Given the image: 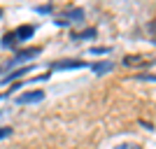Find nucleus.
Wrapping results in <instances>:
<instances>
[{
	"label": "nucleus",
	"mask_w": 156,
	"mask_h": 149,
	"mask_svg": "<svg viewBox=\"0 0 156 149\" xmlns=\"http://www.w3.org/2000/svg\"><path fill=\"white\" fill-rule=\"evenodd\" d=\"M40 54H42V49H40V47H26V49H16L14 59L9 61V63H5V65H2V70H12L14 65H21V63H26V61L37 59Z\"/></svg>",
	"instance_id": "f257e3e1"
},
{
	"label": "nucleus",
	"mask_w": 156,
	"mask_h": 149,
	"mask_svg": "<svg viewBox=\"0 0 156 149\" xmlns=\"http://www.w3.org/2000/svg\"><path fill=\"white\" fill-rule=\"evenodd\" d=\"M51 70H82V68H89V63L84 61H72V59H63V61H56V63H49Z\"/></svg>",
	"instance_id": "f03ea898"
},
{
	"label": "nucleus",
	"mask_w": 156,
	"mask_h": 149,
	"mask_svg": "<svg viewBox=\"0 0 156 149\" xmlns=\"http://www.w3.org/2000/svg\"><path fill=\"white\" fill-rule=\"evenodd\" d=\"M44 91H40V89H35V91H26V93H21V96H16V100L14 103L16 105H30V103H40V100H44Z\"/></svg>",
	"instance_id": "7ed1b4c3"
},
{
	"label": "nucleus",
	"mask_w": 156,
	"mask_h": 149,
	"mask_svg": "<svg viewBox=\"0 0 156 149\" xmlns=\"http://www.w3.org/2000/svg\"><path fill=\"white\" fill-rule=\"evenodd\" d=\"M112 68H114V63H112L110 59H107V61H96V63H91V72H93V75H98V77H100V75H105V72H110Z\"/></svg>",
	"instance_id": "20e7f679"
},
{
	"label": "nucleus",
	"mask_w": 156,
	"mask_h": 149,
	"mask_svg": "<svg viewBox=\"0 0 156 149\" xmlns=\"http://www.w3.org/2000/svg\"><path fill=\"white\" fill-rule=\"evenodd\" d=\"M98 33L96 28H84V30H79V33H70V40H75V42H82V40H93Z\"/></svg>",
	"instance_id": "39448f33"
},
{
	"label": "nucleus",
	"mask_w": 156,
	"mask_h": 149,
	"mask_svg": "<svg viewBox=\"0 0 156 149\" xmlns=\"http://www.w3.org/2000/svg\"><path fill=\"white\" fill-rule=\"evenodd\" d=\"M14 33H16L19 42H26V40H30L33 35H35V26H30V23H28V26H19Z\"/></svg>",
	"instance_id": "423d86ee"
},
{
	"label": "nucleus",
	"mask_w": 156,
	"mask_h": 149,
	"mask_svg": "<svg viewBox=\"0 0 156 149\" xmlns=\"http://www.w3.org/2000/svg\"><path fill=\"white\" fill-rule=\"evenodd\" d=\"M26 72H30V65H23V68H19V70L9 72L7 77H2V84H14V82H16V77H21V75H26Z\"/></svg>",
	"instance_id": "0eeeda50"
},
{
	"label": "nucleus",
	"mask_w": 156,
	"mask_h": 149,
	"mask_svg": "<svg viewBox=\"0 0 156 149\" xmlns=\"http://www.w3.org/2000/svg\"><path fill=\"white\" fill-rule=\"evenodd\" d=\"M65 16L72 21H84V9L82 7H68L65 9Z\"/></svg>",
	"instance_id": "6e6552de"
},
{
	"label": "nucleus",
	"mask_w": 156,
	"mask_h": 149,
	"mask_svg": "<svg viewBox=\"0 0 156 149\" xmlns=\"http://www.w3.org/2000/svg\"><path fill=\"white\" fill-rule=\"evenodd\" d=\"M19 42V37H16V33H5V37H2V49H9V47H14Z\"/></svg>",
	"instance_id": "1a4fd4ad"
},
{
	"label": "nucleus",
	"mask_w": 156,
	"mask_h": 149,
	"mask_svg": "<svg viewBox=\"0 0 156 149\" xmlns=\"http://www.w3.org/2000/svg\"><path fill=\"white\" fill-rule=\"evenodd\" d=\"M112 49L110 47H91V54L93 56H105V54H110Z\"/></svg>",
	"instance_id": "9d476101"
},
{
	"label": "nucleus",
	"mask_w": 156,
	"mask_h": 149,
	"mask_svg": "<svg viewBox=\"0 0 156 149\" xmlns=\"http://www.w3.org/2000/svg\"><path fill=\"white\" fill-rule=\"evenodd\" d=\"M14 130H12V126H0V140H5V137H9Z\"/></svg>",
	"instance_id": "9b49d317"
},
{
	"label": "nucleus",
	"mask_w": 156,
	"mask_h": 149,
	"mask_svg": "<svg viewBox=\"0 0 156 149\" xmlns=\"http://www.w3.org/2000/svg\"><path fill=\"white\" fill-rule=\"evenodd\" d=\"M114 149H140V144H135V142H124V144H119V147H114Z\"/></svg>",
	"instance_id": "f8f14e48"
},
{
	"label": "nucleus",
	"mask_w": 156,
	"mask_h": 149,
	"mask_svg": "<svg viewBox=\"0 0 156 149\" xmlns=\"http://www.w3.org/2000/svg\"><path fill=\"white\" fill-rule=\"evenodd\" d=\"M54 9V5H42V7H37V14H49Z\"/></svg>",
	"instance_id": "ddd939ff"
},
{
	"label": "nucleus",
	"mask_w": 156,
	"mask_h": 149,
	"mask_svg": "<svg viewBox=\"0 0 156 149\" xmlns=\"http://www.w3.org/2000/svg\"><path fill=\"white\" fill-rule=\"evenodd\" d=\"M135 79H144V82L149 79V82H156V75H147V72H142V75H137Z\"/></svg>",
	"instance_id": "4468645a"
},
{
	"label": "nucleus",
	"mask_w": 156,
	"mask_h": 149,
	"mask_svg": "<svg viewBox=\"0 0 156 149\" xmlns=\"http://www.w3.org/2000/svg\"><path fill=\"white\" fill-rule=\"evenodd\" d=\"M56 26H70V21H65V19H58V21H56Z\"/></svg>",
	"instance_id": "2eb2a0df"
},
{
	"label": "nucleus",
	"mask_w": 156,
	"mask_h": 149,
	"mask_svg": "<svg viewBox=\"0 0 156 149\" xmlns=\"http://www.w3.org/2000/svg\"><path fill=\"white\" fill-rule=\"evenodd\" d=\"M149 30H151V33H156V21H151V23H149Z\"/></svg>",
	"instance_id": "dca6fc26"
},
{
	"label": "nucleus",
	"mask_w": 156,
	"mask_h": 149,
	"mask_svg": "<svg viewBox=\"0 0 156 149\" xmlns=\"http://www.w3.org/2000/svg\"><path fill=\"white\" fill-rule=\"evenodd\" d=\"M0 100H5V96H2V93H0Z\"/></svg>",
	"instance_id": "f3484780"
},
{
	"label": "nucleus",
	"mask_w": 156,
	"mask_h": 149,
	"mask_svg": "<svg viewBox=\"0 0 156 149\" xmlns=\"http://www.w3.org/2000/svg\"><path fill=\"white\" fill-rule=\"evenodd\" d=\"M0 19H2V9H0Z\"/></svg>",
	"instance_id": "a211bd4d"
},
{
	"label": "nucleus",
	"mask_w": 156,
	"mask_h": 149,
	"mask_svg": "<svg viewBox=\"0 0 156 149\" xmlns=\"http://www.w3.org/2000/svg\"><path fill=\"white\" fill-rule=\"evenodd\" d=\"M154 44H156V37H154Z\"/></svg>",
	"instance_id": "6ab92c4d"
}]
</instances>
